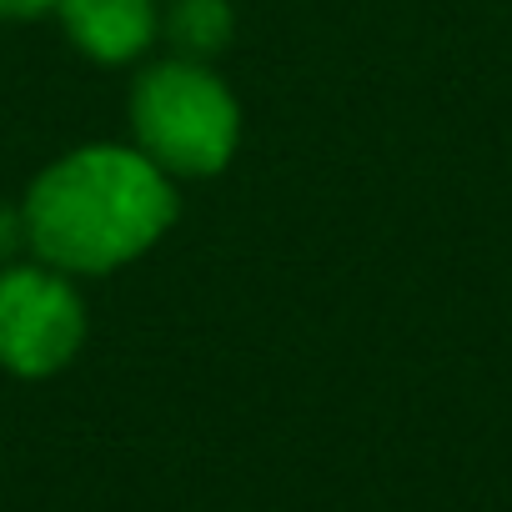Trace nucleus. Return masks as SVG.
<instances>
[{
    "mask_svg": "<svg viewBox=\"0 0 512 512\" xmlns=\"http://www.w3.org/2000/svg\"><path fill=\"white\" fill-rule=\"evenodd\" d=\"M51 11H56V0H0V21H36Z\"/></svg>",
    "mask_w": 512,
    "mask_h": 512,
    "instance_id": "nucleus-7",
    "label": "nucleus"
},
{
    "mask_svg": "<svg viewBox=\"0 0 512 512\" xmlns=\"http://www.w3.org/2000/svg\"><path fill=\"white\" fill-rule=\"evenodd\" d=\"M26 246V221H21V206H0V267Z\"/></svg>",
    "mask_w": 512,
    "mask_h": 512,
    "instance_id": "nucleus-6",
    "label": "nucleus"
},
{
    "mask_svg": "<svg viewBox=\"0 0 512 512\" xmlns=\"http://www.w3.org/2000/svg\"><path fill=\"white\" fill-rule=\"evenodd\" d=\"M56 16L96 66H131L161 41V0H56Z\"/></svg>",
    "mask_w": 512,
    "mask_h": 512,
    "instance_id": "nucleus-4",
    "label": "nucleus"
},
{
    "mask_svg": "<svg viewBox=\"0 0 512 512\" xmlns=\"http://www.w3.org/2000/svg\"><path fill=\"white\" fill-rule=\"evenodd\" d=\"M86 332L91 317L76 277L36 256L0 267V372L21 382L56 377L81 357Z\"/></svg>",
    "mask_w": 512,
    "mask_h": 512,
    "instance_id": "nucleus-3",
    "label": "nucleus"
},
{
    "mask_svg": "<svg viewBox=\"0 0 512 512\" xmlns=\"http://www.w3.org/2000/svg\"><path fill=\"white\" fill-rule=\"evenodd\" d=\"M236 11L231 0H166L161 6V36L186 61H211L231 46Z\"/></svg>",
    "mask_w": 512,
    "mask_h": 512,
    "instance_id": "nucleus-5",
    "label": "nucleus"
},
{
    "mask_svg": "<svg viewBox=\"0 0 512 512\" xmlns=\"http://www.w3.org/2000/svg\"><path fill=\"white\" fill-rule=\"evenodd\" d=\"M176 216V181L121 141L61 151L21 196L26 251L66 277H111L141 262L171 236Z\"/></svg>",
    "mask_w": 512,
    "mask_h": 512,
    "instance_id": "nucleus-1",
    "label": "nucleus"
},
{
    "mask_svg": "<svg viewBox=\"0 0 512 512\" xmlns=\"http://www.w3.org/2000/svg\"><path fill=\"white\" fill-rule=\"evenodd\" d=\"M131 136L171 181H206L236 161L241 101L211 61L166 56L131 81Z\"/></svg>",
    "mask_w": 512,
    "mask_h": 512,
    "instance_id": "nucleus-2",
    "label": "nucleus"
}]
</instances>
